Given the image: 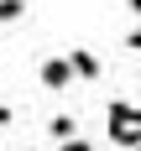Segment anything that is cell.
I'll list each match as a JSON object with an SVG mask.
<instances>
[{"label":"cell","mask_w":141,"mask_h":151,"mask_svg":"<svg viewBox=\"0 0 141 151\" xmlns=\"http://www.w3.org/2000/svg\"><path fill=\"white\" fill-rule=\"evenodd\" d=\"M47 130H52V141L78 136V115H52V120H47Z\"/></svg>","instance_id":"obj_4"},{"label":"cell","mask_w":141,"mask_h":151,"mask_svg":"<svg viewBox=\"0 0 141 151\" xmlns=\"http://www.w3.org/2000/svg\"><path fill=\"white\" fill-rule=\"evenodd\" d=\"M125 5H131V16H141V0H125Z\"/></svg>","instance_id":"obj_9"},{"label":"cell","mask_w":141,"mask_h":151,"mask_svg":"<svg viewBox=\"0 0 141 151\" xmlns=\"http://www.w3.org/2000/svg\"><path fill=\"white\" fill-rule=\"evenodd\" d=\"M11 115H16V109H11V104H0V125H11Z\"/></svg>","instance_id":"obj_8"},{"label":"cell","mask_w":141,"mask_h":151,"mask_svg":"<svg viewBox=\"0 0 141 151\" xmlns=\"http://www.w3.org/2000/svg\"><path fill=\"white\" fill-rule=\"evenodd\" d=\"M125 47H131V52H141V26L131 31V37H125Z\"/></svg>","instance_id":"obj_7"},{"label":"cell","mask_w":141,"mask_h":151,"mask_svg":"<svg viewBox=\"0 0 141 151\" xmlns=\"http://www.w3.org/2000/svg\"><path fill=\"white\" fill-rule=\"evenodd\" d=\"M0 151H5V141H0Z\"/></svg>","instance_id":"obj_10"},{"label":"cell","mask_w":141,"mask_h":151,"mask_svg":"<svg viewBox=\"0 0 141 151\" xmlns=\"http://www.w3.org/2000/svg\"><path fill=\"white\" fill-rule=\"evenodd\" d=\"M26 16V0H0V26H16Z\"/></svg>","instance_id":"obj_5"},{"label":"cell","mask_w":141,"mask_h":151,"mask_svg":"<svg viewBox=\"0 0 141 151\" xmlns=\"http://www.w3.org/2000/svg\"><path fill=\"white\" fill-rule=\"evenodd\" d=\"M37 83H42V89H52V94L73 89V63H68V58H47L42 68H37Z\"/></svg>","instance_id":"obj_2"},{"label":"cell","mask_w":141,"mask_h":151,"mask_svg":"<svg viewBox=\"0 0 141 151\" xmlns=\"http://www.w3.org/2000/svg\"><path fill=\"white\" fill-rule=\"evenodd\" d=\"M105 136L115 151L125 146H141V104H131V99H115V104L105 109Z\"/></svg>","instance_id":"obj_1"},{"label":"cell","mask_w":141,"mask_h":151,"mask_svg":"<svg viewBox=\"0 0 141 151\" xmlns=\"http://www.w3.org/2000/svg\"><path fill=\"white\" fill-rule=\"evenodd\" d=\"M68 63H73V78H84V83H94V78L105 73V68H99V58H94L89 47H73V52H68Z\"/></svg>","instance_id":"obj_3"},{"label":"cell","mask_w":141,"mask_h":151,"mask_svg":"<svg viewBox=\"0 0 141 151\" xmlns=\"http://www.w3.org/2000/svg\"><path fill=\"white\" fill-rule=\"evenodd\" d=\"M58 151H94V141H84V136H68V141H58Z\"/></svg>","instance_id":"obj_6"}]
</instances>
